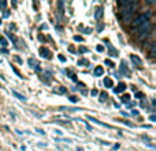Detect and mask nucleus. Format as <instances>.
Listing matches in <instances>:
<instances>
[{
    "label": "nucleus",
    "instance_id": "obj_1",
    "mask_svg": "<svg viewBox=\"0 0 156 151\" xmlns=\"http://www.w3.org/2000/svg\"><path fill=\"white\" fill-rule=\"evenodd\" d=\"M149 21V15L148 14H140V15L137 17V18L133 21V26L137 29V28H140L143 24H145V22Z\"/></svg>",
    "mask_w": 156,
    "mask_h": 151
},
{
    "label": "nucleus",
    "instance_id": "obj_2",
    "mask_svg": "<svg viewBox=\"0 0 156 151\" xmlns=\"http://www.w3.org/2000/svg\"><path fill=\"white\" fill-rule=\"evenodd\" d=\"M121 4V7H122V13H130L132 14V11L134 10V7H136V2H121L119 3Z\"/></svg>",
    "mask_w": 156,
    "mask_h": 151
},
{
    "label": "nucleus",
    "instance_id": "obj_3",
    "mask_svg": "<svg viewBox=\"0 0 156 151\" xmlns=\"http://www.w3.org/2000/svg\"><path fill=\"white\" fill-rule=\"evenodd\" d=\"M12 95H14L15 98H18L19 100H22V102H23V100H26V98H25L23 95H21L19 92H16V91H12Z\"/></svg>",
    "mask_w": 156,
    "mask_h": 151
},
{
    "label": "nucleus",
    "instance_id": "obj_4",
    "mask_svg": "<svg viewBox=\"0 0 156 151\" xmlns=\"http://www.w3.org/2000/svg\"><path fill=\"white\" fill-rule=\"evenodd\" d=\"M149 54H151L152 58L156 57V43H152V46H151V52H149Z\"/></svg>",
    "mask_w": 156,
    "mask_h": 151
},
{
    "label": "nucleus",
    "instance_id": "obj_5",
    "mask_svg": "<svg viewBox=\"0 0 156 151\" xmlns=\"http://www.w3.org/2000/svg\"><path fill=\"white\" fill-rule=\"evenodd\" d=\"M103 73H104V70H103L101 66H97V68L94 69V74H96V76H101Z\"/></svg>",
    "mask_w": 156,
    "mask_h": 151
},
{
    "label": "nucleus",
    "instance_id": "obj_6",
    "mask_svg": "<svg viewBox=\"0 0 156 151\" xmlns=\"http://www.w3.org/2000/svg\"><path fill=\"white\" fill-rule=\"evenodd\" d=\"M104 85L107 87V88H110V87H112V80L111 78H104Z\"/></svg>",
    "mask_w": 156,
    "mask_h": 151
},
{
    "label": "nucleus",
    "instance_id": "obj_7",
    "mask_svg": "<svg viewBox=\"0 0 156 151\" xmlns=\"http://www.w3.org/2000/svg\"><path fill=\"white\" fill-rule=\"evenodd\" d=\"M132 61H133V62H136V63H137L138 66H141V65H143V62H141V59H140V58H138V57H136V55H133V57H132Z\"/></svg>",
    "mask_w": 156,
    "mask_h": 151
},
{
    "label": "nucleus",
    "instance_id": "obj_8",
    "mask_svg": "<svg viewBox=\"0 0 156 151\" xmlns=\"http://www.w3.org/2000/svg\"><path fill=\"white\" fill-rule=\"evenodd\" d=\"M40 52H41V54H43V57H44V58H47V57H48V55H49L48 50H45V48H44V47H41V48H40Z\"/></svg>",
    "mask_w": 156,
    "mask_h": 151
},
{
    "label": "nucleus",
    "instance_id": "obj_9",
    "mask_svg": "<svg viewBox=\"0 0 156 151\" xmlns=\"http://www.w3.org/2000/svg\"><path fill=\"white\" fill-rule=\"evenodd\" d=\"M125 88H126V85H125L123 83H121V84H119V85H118V88L115 89V92H121V91H125Z\"/></svg>",
    "mask_w": 156,
    "mask_h": 151
},
{
    "label": "nucleus",
    "instance_id": "obj_10",
    "mask_svg": "<svg viewBox=\"0 0 156 151\" xmlns=\"http://www.w3.org/2000/svg\"><path fill=\"white\" fill-rule=\"evenodd\" d=\"M0 41H2V44H3V46H8V44H7V40H5V39L4 37H0Z\"/></svg>",
    "mask_w": 156,
    "mask_h": 151
},
{
    "label": "nucleus",
    "instance_id": "obj_11",
    "mask_svg": "<svg viewBox=\"0 0 156 151\" xmlns=\"http://www.w3.org/2000/svg\"><path fill=\"white\" fill-rule=\"evenodd\" d=\"M105 98H107V94H105V92L100 94V100H105Z\"/></svg>",
    "mask_w": 156,
    "mask_h": 151
},
{
    "label": "nucleus",
    "instance_id": "obj_12",
    "mask_svg": "<svg viewBox=\"0 0 156 151\" xmlns=\"http://www.w3.org/2000/svg\"><path fill=\"white\" fill-rule=\"evenodd\" d=\"M78 63H80V65H86V63H88V61H86V59H82V61H80Z\"/></svg>",
    "mask_w": 156,
    "mask_h": 151
},
{
    "label": "nucleus",
    "instance_id": "obj_13",
    "mask_svg": "<svg viewBox=\"0 0 156 151\" xmlns=\"http://www.w3.org/2000/svg\"><path fill=\"white\" fill-rule=\"evenodd\" d=\"M80 51H81V52H86V51H88V50H86L85 47H81V48H80Z\"/></svg>",
    "mask_w": 156,
    "mask_h": 151
},
{
    "label": "nucleus",
    "instance_id": "obj_14",
    "mask_svg": "<svg viewBox=\"0 0 156 151\" xmlns=\"http://www.w3.org/2000/svg\"><path fill=\"white\" fill-rule=\"evenodd\" d=\"M103 50H104V48H103V47H101V46H97V51H99V52H101V51H103Z\"/></svg>",
    "mask_w": 156,
    "mask_h": 151
},
{
    "label": "nucleus",
    "instance_id": "obj_15",
    "mask_svg": "<svg viewBox=\"0 0 156 151\" xmlns=\"http://www.w3.org/2000/svg\"><path fill=\"white\" fill-rule=\"evenodd\" d=\"M70 100H71V102H77V100H78V99H77V98H76V96H71V98H70Z\"/></svg>",
    "mask_w": 156,
    "mask_h": 151
},
{
    "label": "nucleus",
    "instance_id": "obj_16",
    "mask_svg": "<svg viewBox=\"0 0 156 151\" xmlns=\"http://www.w3.org/2000/svg\"><path fill=\"white\" fill-rule=\"evenodd\" d=\"M105 63H107V65H110V66H114V63H111V61H105Z\"/></svg>",
    "mask_w": 156,
    "mask_h": 151
},
{
    "label": "nucleus",
    "instance_id": "obj_17",
    "mask_svg": "<svg viewBox=\"0 0 156 151\" xmlns=\"http://www.w3.org/2000/svg\"><path fill=\"white\" fill-rule=\"evenodd\" d=\"M143 96H144V95L141 94V92H137V98H143Z\"/></svg>",
    "mask_w": 156,
    "mask_h": 151
},
{
    "label": "nucleus",
    "instance_id": "obj_18",
    "mask_svg": "<svg viewBox=\"0 0 156 151\" xmlns=\"http://www.w3.org/2000/svg\"><path fill=\"white\" fill-rule=\"evenodd\" d=\"M122 100H125V102H127V100H129V96H127V95H125V99H122Z\"/></svg>",
    "mask_w": 156,
    "mask_h": 151
},
{
    "label": "nucleus",
    "instance_id": "obj_19",
    "mask_svg": "<svg viewBox=\"0 0 156 151\" xmlns=\"http://www.w3.org/2000/svg\"><path fill=\"white\" fill-rule=\"evenodd\" d=\"M74 39H76V40H77V41H78V40H80V41H81V40H82V39H81V37H80V36H76V37H74Z\"/></svg>",
    "mask_w": 156,
    "mask_h": 151
}]
</instances>
